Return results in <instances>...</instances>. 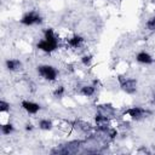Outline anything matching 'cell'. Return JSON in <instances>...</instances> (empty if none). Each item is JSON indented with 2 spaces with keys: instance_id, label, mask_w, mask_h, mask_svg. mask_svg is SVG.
<instances>
[{
  "instance_id": "cell-10",
  "label": "cell",
  "mask_w": 155,
  "mask_h": 155,
  "mask_svg": "<svg viewBox=\"0 0 155 155\" xmlns=\"http://www.w3.org/2000/svg\"><path fill=\"white\" fill-rule=\"evenodd\" d=\"M81 41H82V38L81 36H74V38H71L69 40V45L73 46V47H78L81 44Z\"/></svg>"
},
{
  "instance_id": "cell-13",
  "label": "cell",
  "mask_w": 155,
  "mask_h": 155,
  "mask_svg": "<svg viewBox=\"0 0 155 155\" xmlns=\"http://www.w3.org/2000/svg\"><path fill=\"white\" fill-rule=\"evenodd\" d=\"M1 130H2V133H5V134H8L10 132H12L13 127H12V125H4V126L1 127Z\"/></svg>"
},
{
  "instance_id": "cell-6",
  "label": "cell",
  "mask_w": 155,
  "mask_h": 155,
  "mask_svg": "<svg viewBox=\"0 0 155 155\" xmlns=\"http://www.w3.org/2000/svg\"><path fill=\"white\" fill-rule=\"evenodd\" d=\"M127 114H128L131 117H133V119H139V117H142L144 114H147V111H144L142 108H132V109L127 110Z\"/></svg>"
},
{
  "instance_id": "cell-4",
  "label": "cell",
  "mask_w": 155,
  "mask_h": 155,
  "mask_svg": "<svg viewBox=\"0 0 155 155\" xmlns=\"http://www.w3.org/2000/svg\"><path fill=\"white\" fill-rule=\"evenodd\" d=\"M21 22H22L23 24H25V25H31V24H34V23H40V22H41V17L38 16V15H35L34 12H30V13L25 15V16L22 18Z\"/></svg>"
},
{
  "instance_id": "cell-15",
  "label": "cell",
  "mask_w": 155,
  "mask_h": 155,
  "mask_svg": "<svg viewBox=\"0 0 155 155\" xmlns=\"http://www.w3.org/2000/svg\"><path fill=\"white\" fill-rule=\"evenodd\" d=\"M8 109V104L5 102H0V110L1 111H6Z\"/></svg>"
},
{
  "instance_id": "cell-5",
  "label": "cell",
  "mask_w": 155,
  "mask_h": 155,
  "mask_svg": "<svg viewBox=\"0 0 155 155\" xmlns=\"http://www.w3.org/2000/svg\"><path fill=\"white\" fill-rule=\"evenodd\" d=\"M22 105H23V108H24L28 113H31V114H35V113L40 109L39 104H36V103H31V102H23Z\"/></svg>"
},
{
  "instance_id": "cell-17",
  "label": "cell",
  "mask_w": 155,
  "mask_h": 155,
  "mask_svg": "<svg viewBox=\"0 0 155 155\" xmlns=\"http://www.w3.org/2000/svg\"><path fill=\"white\" fill-rule=\"evenodd\" d=\"M63 92H64V88H63V87H59V88H57V90L54 91V96H62Z\"/></svg>"
},
{
  "instance_id": "cell-3",
  "label": "cell",
  "mask_w": 155,
  "mask_h": 155,
  "mask_svg": "<svg viewBox=\"0 0 155 155\" xmlns=\"http://www.w3.org/2000/svg\"><path fill=\"white\" fill-rule=\"evenodd\" d=\"M120 82H121V87L124 91H126L127 93H132L136 91V81L133 79H122L120 78Z\"/></svg>"
},
{
  "instance_id": "cell-2",
  "label": "cell",
  "mask_w": 155,
  "mask_h": 155,
  "mask_svg": "<svg viewBox=\"0 0 155 155\" xmlns=\"http://www.w3.org/2000/svg\"><path fill=\"white\" fill-rule=\"evenodd\" d=\"M39 73L41 74V76H44L47 80H54L56 79V75H57L56 70L52 67H50V65H42V67H40L39 68Z\"/></svg>"
},
{
  "instance_id": "cell-16",
  "label": "cell",
  "mask_w": 155,
  "mask_h": 155,
  "mask_svg": "<svg viewBox=\"0 0 155 155\" xmlns=\"http://www.w3.org/2000/svg\"><path fill=\"white\" fill-rule=\"evenodd\" d=\"M90 62H91V57H90V56H85V57H82V63H84L85 65L90 64Z\"/></svg>"
},
{
  "instance_id": "cell-12",
  "label": "cell",
  "mask_w": 155,
  "mask_h": 155,
  "mask_svg": "<svg viewBox=\"0 0 155 155\" xmlns=\"http://www.w3.org/2000/svg\"><path fill=\"white\" fill-rule=\"evenodd\" d=\"M51 126H52V124H51L48 120H41V121H40V127H41L42 130H50Z\"/></svg>"
},
{
  "instance_id": "cell-18",
  "label": "cell",
  "mask_w": 155,
  "mask_h": 155,
  "mask_svg": "<svg viewBox=\"0 0 155 155\" xmlns=\"http://www.w3.org/2000/svg\"><path fill=\"white\" fill-rule=\"evenodd\" d=\"M27 130H31V125H28L27 126Z\"/></svg>"
},
{
  "instance_id": "cell-9",
  "label": "cell",
  "mask_w": 155,
  "mask_h": 155,
  "mask_svg": "<svg viewBox=\"0 0 155 155\" xmlns=\"http://www.w3.org/2000/svg\"><path fill=\"white\" fill-rule=\"evenodd\" d=\"M6 65L10 70H16L21 67V62L19 61H7L6 62Z\"/></svg>"
},
{
  "instance_id": "cell-7",
  "label": "cell",
  "mask_w": 155,
  "mask_h": 155,
  "mask_svg": "<svg viewBox=\"0 0 155 155\" xmlns=\"http://www.w3.org/2000/svg\"><path fill=\"white\" fill-rule=\"evenodd\" d=\"M96 122L99 127V130H107V116L103 115H97L96 116Z\"/></svg>"
},
{
  "instance_id": "cell-14",
  "label": "cell",
  "mask_w": 155,
  "mask_h": 155,
  "mask_svg": "<svg viewBox=\"0 0 155 155\" xmlns=\"http://www.w3.org/2000/svg\"><path fill=\"white\" fill-rule=\"evenodd\" d=\"M147 27H148L150 30H154V29H155V18L149 19L148 23H147Z\"/></svg>"
},
{
  "instance_id": "cell-1",
  "label": "cell",
  "mask_w": 155,
  "mask_h": 155,
  "mask_svg": "<svg viewBox=\"0 0 155 155\" xmlns=\"http://www.w3.org/2000/svg\"><path fill=\"white\" fill-rule=\"evenodd\" d=\"M38 47L45 52H51L57 47V39H45L38 44Z\"/></svg>"
},
{
  "instance_id": "cell-8",
  "label": "cell",
  "mask_w": 155,
  "mask_h": 155,
  "mask_svg": "<svg viewBox=\"0 0 155 155\" xmlns=\"http://www.w3.org/2000/svg\"><path fill=\"white\" fill-rule=\"evenodd\" d=\"M137 61L140 62V63H151V62H153L151 57H150L148 53H145V52H140V53L137 56Z\"/></svg>"
},
{
  "instance_id": "cell-11",
  "label": "cell",
  "mask_w": 155,
  "mask_h": 155,
  "mask_svg": "<svg viewBox=\"0 0 155 155\" xmlns=\"http://www.w3.org/2000/svg\"><path fill=\"white\" fill-rule=\"evenodd\" d=\"M93 91H94V88L92 87V86H85V87H82V94H85V96H91L92 93H93Z\"/></svg>"
}]
</instances>
